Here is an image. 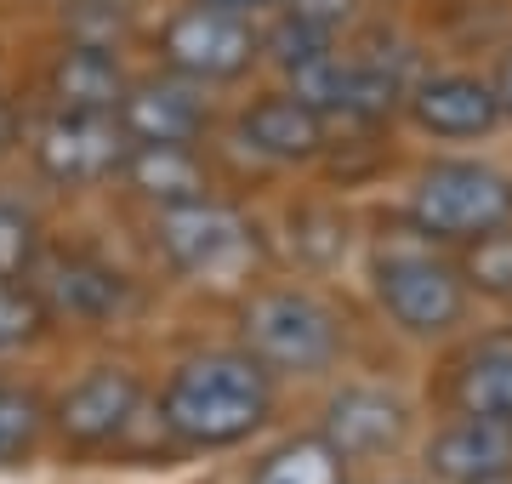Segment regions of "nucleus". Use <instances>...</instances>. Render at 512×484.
Returning <instances> with one entry per match:
<instances>
[{"label": "nucleus", "mask_w": 512, "mask_h": 484, "mask_svg": "<svg viewBox=\"0 0 512 484\" xmlns=\"http://www.w3.org/2000/svg\"><path fill=\"white\" fill-rule=\"evenodd\" d=\"M52 325L46 302L35 297V285H18V280H0V354H18L29 342H40Z\"/></svg>", "instance_id": "21"}, {"label": "nucleus", "mask_w": 512, "mask_h": 484, "mask_svg": "<svg viewBox=\"0 0 512 484\" xmlns=\"http://www.w3.org/2000/svg\"><path fill=\"white\" fill-rule=\"evenodd\" d=\"M52 86L57 109H80V114H114L120 109V92H126V75H120V63L103 40H74L63 46L52 63Z\"/></svg>", "instance_id": "16"}, {"label": "nucleus", "mask_w": 512, "mask_h": 484, "mask_svg": "<svg viewBox=\"0 0 512 484\" xmlns=\"http://www.w3.org/2000/svg\"><path fill=\"white\" fill-rule=\"evenodd\" d=\"M410 114H416L421 131H433V137H484V131L501 120V103H495V92L473 75H439V80H421L416 86Z\"/></svg>", "instance_id": "15"}, {"label": "nucleus", "mask_w": 512, "mask_h": 484, "mask_svg": "<svg viewBox=\"0 0 512 484\" xmlns=\"http://www.w3.org/2000/svg\"><path fill=\"white\" fill-rule=\"evenodd\" d=\"M461 280L484 291V297H512V228H490V234H478L467 240V268H461Z\"/></svg>", "instance_id": "20"}, {"label": "nucleus", "mask_w": 512, "mask_h": 484, "mask_svg": "<svg viewBox=\"0 0 512 484\" xmlns=\"http://www.w3.org/2000/svg\"><path fill=\"white\" fill-rule=\"evenodd\" d=\"M296 97L319 114H348V120H370L387 114V103L399 97V75L376 63V57H336L319 52L308 63H296Z\"/></svg>", "instance_id": "9"}, {"label": "nucleus", "mask_w": 512, "mask_h": 484, "mask_svg": "<svg viewBox=\"0 0 512 484\" xmlns=\"http://www.w3.org/2000/svg\"><path fill=\"white\" fill-rule=\"evenodd\" d=\"M35 297L46 302L52 319H109L126 308V274L86 251H57L40 262Z\"/></svg>", "instance_id": "11"}, {"label": "nucleus", "mask_w": 512, "mask_h": 484, "mask_svg": "<svg viewBox=\"0 0 512 484\" xmlns=\"http://www.w3.org/2000/svg\"><path fill=\"white\" fill-rule=\"evenodd\" d=\"M239 342L262 371L313 376L342 354V325L308 291H262L239 314Z\"/></svg>", "instance_id": "2"}, {"label": "nucleus", "mask_w": 512, "mask_h": 484, "mask_svg": "<svg viewBox=\"0 0 512 484\" xmlns=\"http://www.w3.org/2000/svg\"><path fill=\"white\" fill-rule=\"evenodd\" d=\"M131 154V137L114 114H80L57 109L52 120L35 126V166L63 188H92L120 177Z\"/></svg>", "instance_id": "6"}, {"label": "nucleus", "mask_w": 512, "mask_h": 484, "mask_svg": "<svg viewBox=\"0 0 512 484\" xmlns=\"http://www.w3.org/2000/svg\"><path fill=\"white\" fill-rule=\"evenodd\" d=\"M239 137L268 160H313L325 149V114L308 109L296 92H274L239 114Z\"/></svg>", "instance_id": "14"}, {"label": "nucleus", "mask_w": 512, "mask_h": 484, "mask_svg": "<svg viewBox=\"0 0 512 484\" xmlns=\"http://www.w3.org/2000/svg\"><path fill=\"white\" fill-rule=\"evenodd\" d=\"M40 428H46V410H40L35 393L0 388V467L23 462L40 445Z\"/></svg>", "instance_id": "22"}, {"label": "nucleus", "mask_w": 512, "mask_h": 484, "mask_svg": "<svg viewBox=\"0 0 512 484\" xmlns=\"http://www.w3.org/2000/svg\"><path fill=\"white\" fill-rule=\"evenodd\" d=\"M154 245H160V257L183 280H200V285H228L256 262L251 223L239 217L234 205L211 200V194L165 205L160 217H154Z\"/></svg>", "instance_id": "3"}, {"label": "nucleus", "mask_w": 512, "mask_h": 484, "mask_svg": "<svg viewBox=\"0 0 512 484\" xmlns=\"http://www.w3.org/2000/svg\"><path fill=\"white\" fill-rule=\"evenodd\" d=\"M410 217L433 240H478L512 223V177L478 160H439L410 188Z\"/></svg>", "instance_id": "4"}, {"label": "nucleus", "mask_w": 512, "mask_h": 484, "mask_svg": "<svg viewBox=\"0 0 512 484\" xmlns=\"http://www.w3.org/2000/svg\"><path fill=\"white\" fill-rule=\"evenodd\" d=\"M6 143H12V109L0 103V154H6Z\"/></svg>", "instance_id": "25"}, {"label": "nucleus", "mask_w": 512, "mask_h": 484, "mask_svg": "<svg viewBox=\"0 0 512 484\" xmlns=\"http://www.w3.org/2000/svg\"><path fill=\"white\" fill-rule=\"evenodd\" d=\"M160 52H165L171 75L205 86V80H239L256 63L262 40H256L245 12H228V6L200 0V6H183L177 18L165 23Z\"/></svg>", "instance_id": "5"}, {"label": "nucleus", "mask_w": 512, "mask_h": 484, "mask_svg": "<svg viewBox=\"0 0 512 484\" xmlns=\"http://www.w3.org/2000/svg\"><path fill=\"white\" fill-rule=\"evenodd\" d=\"M376 297L416 336H439L467 314V280L427 251H387L376 262Z\"/></svg>", "instance_id": "7"}, {"label": "nucleus", "mask_w": 512, "mask_h": 484, "mask_svg": "<svg viewBox=\"0 0 512 484\" xmlns=\"http://www.w3.org/2000/svg\"><path fill=\"white\" fill-rule=\"evenodd\" d=\"M348 456L330 445L325 433L313 439H291L262 456V467L251 473V484H348Z\"/></svg>", "instance_id": "19"}, {"label": "nucleus", "mask_w": 512, "mask_h": 484, "mask_svg": "<svg viewBox=\"0 0 512 484\" xmlns=\"http://www.w3.org/2000/svg\"><path fill=\"white\" fill-rule=\"evenodd\" d=\"M114 120L126 126L131 143H194L205 131V103L194 80L183 75H148L120 92Z\"/></svg>", "instance_id": "10"}, {"label": "nucleus", "mask_w": 512, "mask_h": 484, "mask_svg": "<svg viewBox=\"0 0 512 484\" xmlns=\"http://www.w3.org/2000/svg\"><path fill=\"white\" fill-rule=\"evenodd\" d=\"M456 405L473 416L512 422V342H484L461 359L456 371Z\"/></svg>", "instance_id": "18"}, {"label": "nucleus", "mask_w": 512, "mask_h": 484, "mask_svg": "<svg viewBox=\"0 0 512 484\" xmlns=\"http://www.w3.org/2000/svg\"><path fill=\"white\" fill-rule=\"evenodd\" d=\"M120 177H126L148 205H160V211L211 194V171L200 166L194 143H131Z\"/></svg>", "instance_id": "17"}, {"label": "nucleus", "mask_w": 512, "mask_h": 484, "mask_svg": "<svg viewBox=\"0 0 512 484\" xmlns=\"http://www.w3.org/2000/svg\"><path fill=\"white\" fill-rule=\"evenodd\" d=\"M490 92H495V103H501V114H512V52L501 57V69H495V86H490Z\"/></svg>", "instance_id": "24"}, {"label": "nucleus", "mask_w": 512, "mask_h": 484, "mask_svg": "<svg viewBox=\"0 0 512 484\" xmlns=\"http://www.w3.org/2000/svg\"><path fill=\"white\" fill-rule=\"evenodd\" d=\"M427 467H433V479H444V484L507 479L512 473V422H495V416L461 410V422H450L444 433H433Z\"/></svg>", "instance_id": "12"}, {"label": "nucleus", "mask_w": 512, "mask_h": 484, "mask_svg": "<svg viewBox=\"0 0 512 484\" xmlns=\"http://www.w3.org/2000/svg\"><path fill=\"white\" fill-rule=\"evenodd\" d=\"M211 6H228V12H251V6H268V0H211Z\"/></svg>", "instance_id": "26"}, {"label": "nucleus", "mask_w": 512, "mask_h": 484, "mask_svg": "<svg viewBox=\"0 0 512 484\" xmlns=\"http://www.w3.org/2000/svg\"><path fill=\"white\" fill-rule=\"evenodd\" d=\"M274 410V371L245 348L183 359L160 388V428L188 450H228L251 439Z\"/></svg>", "instance_id": "1"}, {"label": "nucleus", "mask_w": 512, "mask_h": 484, "mask_svg": "<svg viewBox=\"0 0 512 484\" xmlns=\"http://www.w3.org/2000/svg\"><path fill=\"white\" fill-rule=\"evenodd\" d=\"M143 410V382L126 365H97L57 399V433L80 450L120 445Z\"/></svg>", "instance_id": "8"}, {"label": "nucleus", "mask_w": 512, "mask_h": 484, "mask_svg": "<svg viewBox=\"0 0 512 484\" xmlns=\"http://www.w3.org/2000/svg\"><path fill=\"white\" fill-rule=\"evenodd\" d=\"M404 428H410L404 399L382 388H342L325 410V439L342 456H382L404 439Z\"/></svg>", "instance_id": "13"}, {"label": "nucleus", "mask_w": 512, "mask_h": 484, "mask_svg": "<svg viewBox=\"0 0 512 484\" xmlns=\"http://www.w3.org/2000/svg\"><path fill=\"white\" fill-rule=\"evenodd\" d=\"M35 262V217L23 205L0 200V280H18Z\"/></svg>", "instance_id": "23"}, {"label": "nucleus", "mask_w": 512, "mask_h": 484, "mask_svg": "<svg viewBox=\"0 0 512 484\" xmlns=\"http://www.w3.org/2000/svg\"><path fill=\"white\" fill-rule=\"evenodd\" d=\"M0 388H6V382H0Z\"/></svg>", "instance_id": "28"}, {"label": "nucleus", "mask_w": 512, "mask_h": 484, "mask_svg": "<svg viewBox=\"0 0 512 484\" xmlns=\"http://www.w3.org/2000/svg\"><path fill=\"white\" fill-rule=\"evenodd\" d=\"M490 484H507V479H490Z\"/></svg>", "instance_id": "27"}]
</instances>
